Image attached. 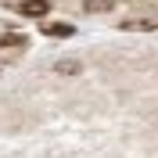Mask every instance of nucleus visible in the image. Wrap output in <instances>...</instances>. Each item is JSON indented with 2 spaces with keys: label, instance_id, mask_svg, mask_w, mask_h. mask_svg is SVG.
<instances>
[{
  "label": "nucleus",
  "instance_id": "nucleus-1",
  "mask_svg": "<svg viewBox=\"0 0 158 158\" xmlns=\"http://www.w3.org/2000/svg\"><path fill=\"white\" fill-rule=\"evenodd\" d=\"M18 11H22V18H47L50 15V0H22Z\"/></svg>",
  "mask_w": 158,
  "mask_h": 158
},
{
  "label": "nucleus",
  "instance_id": "nucleus-2",
  "mask_svg": "<svg viewBox=\"0 0 158 158\" xmlns=\"http://www.w3.org/2000/svg\"><path fill=\"white\" fill-rule=\"evenodd\" d=\"M40 29H43V36H58V40L76 36V25H69V22H40Z\"/></svg>",
  "mask_w": 158,
  "mask_h": 158
},
{
  "label": "nucleus",
  "instance_id": "nucleus-3",
  "mask_svg": "<svg viewBox=\"0 0 158 158\" xmlns=\"http://www.w3.org/2000/svg\"><path fill=\"white\" fill-rule=\"evenodd\" d=\"M118 25H122V29L126 32H151V29H158V18H129V22H118Z\"/></svg>",
  "mask_w": 158,
  "mask_h": 158
},
{
  "label": "nucleus",
  "instance_id": "nucleus-4",
  "mask_svg": "<svg viewBox=\"0 0 158 158\" xmlns=\"http://www.w3.org/2000/svg\"><path fill=\"white\" fill-rule=\"evenodd\" d=\"M54 72H58V76H76V72H79V61H58Z\"/></svg>",
  "mask_w": 158,
  "mask_h": 158
},
{
  "label": "nucleus",
  "instance_id": "nucleus-5",
  "mask_svg": "<svg viewBox=\"0 0 158 158\" xmlns=\"http://www.w3.org/2000/svg\"><path fill=\"white\" fill-rule=\"evenodd\" d=\"M0 47H29V40H25V36H15V32H7V36L0 40Z\"/></svg>",
  "mask_w": 158,
  "mask_h": 158
},
{
  "label": "nucleus",
  "instance_id": "nucleus-6",
  "mask_svg": "<svg viewBox=\"0 0 158 158\" xmlns=\"http://www.w3.org/2000/svg\"><path fill=\"white\" fill-rule=\"evenodd\" d=\"M83 7H86L90 15H97V11H111V0H86Z\"/></svg>",
  "mask_w": 158,
  "mask_h": 158
}]
</instances>
